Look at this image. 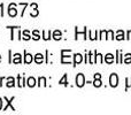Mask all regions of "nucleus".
Segmentation results:
<instances>
[{"instance_id": "4be33fe9", "label": "nucleus", "mask_w": 131, "mask_h": 115, "mask_svg": "<svg viewBox=\"0 0 131 115\" xmlns=\"http://www.w3.org/2000/svg\"><path fill=\"white\" fill-rule=\"evenodd\" d=\"M124 63H131V54H130V53H128V54L125 55V58H124Z\"/></svg>"}, {"instance_id": "6e6552de", "label": "nucleus", "mask_w": 131, "mask_h": 115, "mask_svg": "<svg viewBox=\"0 0 131 115\" xmlns=\"http://www.w3.org/2000/svg\"><path fill=\"white\" fill-rule=\"evenodd\" d=\"M32 61H34V58H32V55L30 54V53L24 52V62L25 63H31Z\"/></svg>"}, {"instance_id": "aec40b11", "label": "nucleus", "mask_w": 131, "mask_h": 115, "mask_svg": "<svg viewBox=\"0 0 131 115\" xmlns=\"http://www.w3.org/2000/svg\"><path fill=\"white\" fill-rule=\"evenodd\" d=\"M95 53V62H98V63H101L102 62V55L100 54V53H97V52H94Z\"/></svg>"}, {"instance_id": "a211bd4d", "label": "nucleus", "mask_w": 131, "mask_h": 115, "mask_svg": "<svg viewBox=\"0 0 131 115\" xmlns=\"http://www.w3.org/2000/svg\"><path fill=\"white\" fill-rule=\"evenodd\" d=\"M22 35H23L22 38L24 39V40H29V39L31 38V37H30V34H29V31H28V30H24V31L22 32Z\"/></svg>"}, {"instance_id": "7ed1b4c3", "label": "nucleus", "mask_w": 131, "mask_h": 115, "mask_svg": "<svg viewBox=\"0 0 131 115\" xmlns=\"http://www.w3.org/2000/svg\"><path fill=\"white\" fill-rule=\"evenodd\" d=\"M16 6H17L16 4H10V5L8 6V15L10 16V17H15V16L17 15Z\"/></svg>"}, {"instance_id": "c85d7f7f", "label": "nucleus", "mask_w": 131, "mask_h": 115, "mask_svg": "<svg viewBox=\"0 0 131 115\" xmlns=\"http://www.w3.org/2000/svg\"><path fill=\"white\" fill-rule=\"evenodd\" d=\"M31 7H32V8H35V9H37L38 5H37V4H31Z\"/></svg>"}, {"instance_id": "423d86ee", "label": "nucleus", "mask_w": 131, "mask_h": 115, "mask_svg": "<svg viewBox=\"0 0 131 115\" xmlns=\"http://www.w3.org/2000/svg\"><path fill=\"white\" fill-rule=\"evenodd\" d=\"M4 99H5V100H6V101H7V102H6V106H5V107H4V108H2V109H4V111H6V109H7V108H8V107H10V109H12V111H15V107H14V106H13V105H12V102H13V100H14V99H15V98H14V97H13V98H10V99H7V98H6V97H5V98H4Z\"/></svg>"}, {"instance_id": "39448f33", "label": "nucleus", "mask_w": 131, "mask_h": 115, "mask_svg": "<svg viewBox=\"0 0 131 115\" xmlns=\"http://www.w3.org/2000/svg\"><path fill=\"white\" fill-rule=\"evenodd\" d=\"M101 75L100 74H94V81H93V85L95 86V88H100V86L102 85L101 84Z\"/></svg>"}, {"instance_id": "9d476101", "label": "nucleus", "mask_w": 131, "mask_h": 115, "mask_svg": "<svg viewBox=\"0 0 131 115\" xmlns=\"http://www.w3.org/2000/svg\"><path fill=\"white\" fill-rule=\"evenodd\" d=\"M12 62H13V63H21V62H22V59H21V54H20V53L14 54V58H13V60H12Z\"/></svg>"}, {"instance_id": "9b49d317", "label": "nucleus", "mask_w": 131, "mask_h": 115, "mask_svg": "<svg viewBox=\"0 0 131 115\" xmlns=\"http://www.w3.org/2000/svg\"><path fill=\"white\" fill-rule=\"evenodd\" d=\"M43 61H44V55L41 54V53L36 54V57H35V62L36 63H41Z\"/></svg>"}, {"instance_id": "2f4dec72", "label": "nucleus", "mask_w": 131, "mask_h": 115, "mask_svg": "<svg viewBox=\"0 0 131 115\" xmlns=\"http://www.w3.org/2000/svg\"><path fill=\"white\" fill-rule=\"evenodd\" d=\"M0 61H1V55H0Z\"/></svg>"}, {"instance_id": "393cba45", "label": "nucleus", "mask_w": 131, "mask_h": 115, "mask_svg": "<svg viewBox=\"0 0 131 115\" xmlns=\"http://www.w3.org/2000/svg\"><path fill=\"white\" fill-rule=\"evenodd\" d=\"M107 34H108V36H109V37H108L109 39H114V34H113V31H112V30H109Z\"/></svg>"}, {"instance_id": "6ab92c4d", "label": "nucleus", "mask_w": 131, "mask_h": 115, "mask_svg": "<svg viewBox=\"0 0 131 115\" xmlns=\"http://www.w3.org/2000/svg\"><path fill=\"white\" fill-rule=\"evenodd\" d=\"M51 36H52V32L48 31L47 34H46L45 31H43V38L45 39V40H48V39H51Z\"/></svg>"}, {"instance_id": "0eeeda50", "label": "nucleus", "mask_w": 131, "mask_h": 115, "mask_svg": "<svg viewBox=\"0 0 131 115\" xmlns=\"http://www.w3.org/2000/svg\"><path fill=\"white\" fill-rule=\"evenodd\" d=\"M75 60H74V66H77L78 63H81L82 61H83V55L79 54V53H76V54L74 55Z\"/></svg>"}, {"instance_id": "f8f14e48", "label": "nucleus", "mask_w": 131, "mask_h": 115, "mask_svg": "<svg viewBox=\"0 0 131 115\" xmlns=\"http://www.w3.org/2000/svg\"><path fill=\"white\" fill-rule=\"evenodd\" d=\"M61 37H62V34H61L60 30H55V31L53 32V38H54L55 40H60Z\"/></svg>"}, {"instance_id": "c756f323", "label": "nucleus", "mask_w": 131, "mask_h": 115, "mask_svg": "<svg viewBox=\"0 0 131 115\" xmlns=\"http://www.w3.org/2000/svg\"><path fill=\"white\" fill-rule=\"evenodd\" d=\"M1 109H2V99L0 98V111H1Z\"/></svg>"}, {"instance_id": "b1692460", "label": "nucleus", "mask_w": 131, "mask_h": 115, "mask_svg": "<svg viewBox=\"0 0 131 115\" xmlns=\"http://www.w3.org/2000/svg\"><path fill=\"white\" fill-rule=\"evenodd\" d=\"M30 16H32V17H36V16H38V11H37V9H35L34 12H31V13H30Z\"/></svg>"}, {"instance_id": "dca6fc26", "label": "nucleus", "mask_w": 131, "mask_h": 115, "mask_svg": "<svg viewBox=\"0 0 131 115\" xmlns=\"http://www.w3.org/2000/svg\"><path fill=\"white\" fill-rule=\"evenodd\" d=\"M17 82H18V84H17V85L20 86V88H22V86H24V77H23V76H21V75H18V76H17Z\"/></svg>"}, {"instance_id": "a878e982", "label": "nucleus", "mask_w": 131, "mask_h": 115, "mask_svg": "<svg viewBox=\"0 0 131 115\" xmlns=\"http://www.w3.org/2000/svg\"><path fill=\"white\" fill-rule=\"evenodd\" d=\"M127 82H128V84H127V86H125V90L131 86V78H127Z\"/></svg>"}, {"instance_id": "1a4fd4ad", "label": "nucleus", "mask_w": 131, "mask_h": 115, "mask_svg": "<svg viewBox=\"0 0 131 115\" xmlns=\"http://www.w3.org/2000/svg\"><path fill=\"white\" fill-rule=\"evenodd\" d=\"M6 85H7V88H13V86H15V78H14V77H8Z\"/></svg>"}, {"instance_id": "20e7f679", "label": "nucleus", "mask_w": 131, "mask_h": 115, "mask_svg": "<svg viewBox=\"0 0 131 115\" xmlns=\"http://www.w3.org/2000/svg\"><path fill=\"white\" fill-rule=\"evenodd\" d=\"M109 84H111L112 88H116L118 85V77L116 74H112L109 77Z\"/></svg>"}, {"instance_id": "f257e3e1", "label": "nucleus", "mask_w": 131, "mask_h": 115, "mask_svg": "<svg viewBox=\"0 0 131 115\" xmlns=\"http://www.w3.org/2000/svg\"><path fill=\"white\" fill-rule=\"evenodd\" d=\"M69 52H71V51H69V50H62L61 51V62L62 63H68L71 61L70 55H67Z\"/></svg>"}, {"instance_id": "7c9ffc66", "label": "nucleus", "mask_w": 131, "mask_h": 115, "mask_svg": "<svg viewBox=\"0 0 131 115\" xmlns=\"http://www.w3.org/2000/svg\"><path fill=\"white\" fill-rule=\"evenodd\" d=\"M2 81H4V77H1V78H0V86H1V83H2Z\"/></svg>"}, {"instance_id": "2eb2a0df", "label": "nucleus", "mask_w": 131, "mask_h": 115, "mask_svg": "<svg viewBox=\"0 0 131 115\" xmlns=\"http://www.w3.org/2000/svg\"><path fill=\"white\" fill-rule=\"evenodd\" d=\"M27 83H28V86L34 88V86L36 85V79H35L34 77H29V78H28V81H27Z\"/></svg>"}, {"instance_id": "f03ea898", "label": "nucleus", "mask_w": 131, "mask_h": 115, "mask_svg": "<svg viewBox=\"0 0 131 115\" xmlns=\"http://www.w3.org/2000/svg\"><path fill=\"white\" fill-rule=\"evenodd\" d=\"M84 84H85V77L83 74H78L76 76V85L78 88H83Z\"/></svg>"}, {"instance_id": "f3484780", "label": "nucleus", "mask_w": 131, "mask_h": 115, "mask_svg": "<svg viewBox=\"0 0 131 115\" xmlns=\"http://www.w3.org/2000/svg\"><path fill=\"white\" fill-rule=\"evenodd\" d=\"M59 84H60V85L62 84V85H64V86H67V85H68V82H67V74H64V75H63V77H62V78L60 79Z\"/></svg>"}, {"instance_id": "cd10ccee", "label": "nucleus", "mask_w": 131, "mask_h": 115, "mask_svg": "<svg viewBox=\"0 0 131 115\" xmlns=\"http://www.w3.org/2000/svg\"><path fill=\"white\" fill-rule=\"evenodd\" d=\"M127 39H131V30H129V31H128V37H127Z\"/></svg>"}, {"instance_id": "412c9836", "label": "nucleus", "mask_w": 131, "mask_h": 115, "mask_svg": "<svg viewBox=\"0 0 131 115\" xmlns=\"http://www.w3.org/2000/svg\"><path fill=\"white\" fill-rule=\"evenodd\" d=\"M32 36H34L32 38H34L35 40H39V38H40V36H39V32L37 31V30H35V31L32 32Z\"/></svg>"}, {"instance_id": "bb28decb", "label": "nucleus", "mask_w": 131, "mask_h": 115, "mask_svg": "<svg viewBox=\"0 0 131 115\" xmlns=\"http://www.w3.org/2000/svg\"><path fill=\"white\" fill-rule=\"evenodd\" d=\"M0 9H1V16H4V5H0Z\"/></svg>"}, {"instance_id": "5701e85b", "label": "nucleus", "mask_w": 131, "mask_h": 115, "mask_svg": "<svg viewBox=\"0 0 131 115\" xmlns=\"http://www.w3.org/2000/svg\"><path fill=\"white\" fill-rule=\"evenodd\" d=\"M43 84L44 86H46V79L45 77H39V85H41Z\"/></svg>"}, {"instance_id": "ddd939ff", "label": "nucleus", "mask_w": 131, "mask_h": 115, "mask_svg": "<svg viewBox=\"0 0 131 115\" xmlns=\"http://www.w3.org/2000/svg\"><path fill=\"white\" fill-rule=\"evenodd\" d=\"M116 39H117V40H123V39H124V31H123V30H118V31L116 32Z\"/></svg>"}, {"instance_id": "4468645a", "label": "nucleus", "mask_w": 131, "mask_h": 115, "mask_svg": "<svg viewBox=\"0 0 131 115\" xmlns=\"http://www.w3.org/2000/svg\"><path fill=\"white\" fill-rule=\"evenodd\" d=\"M113 61H114V55L111 54V53H108V54L105 57V62H107V63H113Z\"/></svg>"}]
</instances>
